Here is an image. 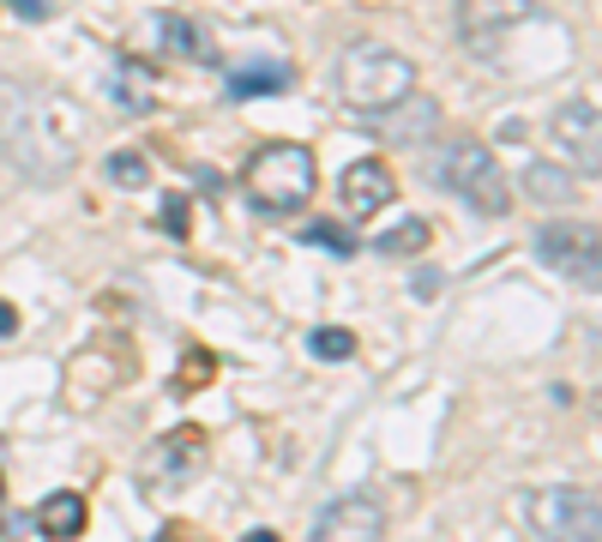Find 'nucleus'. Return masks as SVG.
Listing matches in <instances>:
<instances>
[{"instance_id":"nucleus-1","label":"nucleus","mask_w":602,"mask_h":542,"mask_svg":"<svg viewBox=\"0 0 602 542\" xmlns=\"http://www.w3.org/2000/svg\"><path fill=\"white\" fill-rule=\"evenodd\" d=\"M0 151L31 181H61L85 151V109L67 91L7 79L0 85Z\"/></svg>"},{"instance_id":"nucleus-2","label":"nucleus","mask_w":602,"mask_h":542,"mask_svg":"<svg viewBox=\"0 0 602 542\" xmlns=\"http://www.w3.org/2000/svg\"><path fill=\"white\" fill-rule=\"evenodd\" d=\"M332 85L356 115H386L404 97H416V61L386 42H349L332 67Z\"/></svg>"},{"instance_id":"nucleus-3","label":"nucleus","mask_w":602,"mask_h":542,"mask_svg":"<svg viewBox=\"0 0 602 542\" xmlns=\"http://www.w3.org/2000/svg\"><path fill=\"white\" fill-rule=\"evenodd\" d=\"M434 175L470 205V211H482V217L512 211V181H506L501 157H494L482 139H452L446 151L434 157Z\"/></svg>"},{"instance_id":"nucleus-4","label":"nucleus","mask_w":602,"mask_h":542,"mask_svg":"<svg viewBox=\"0 0 602 542\" xmlns=\"http://www.w3.org/2000/svg\"><path fill=\"white\" fill-rule=\"evenodd\" d=\"M314 151L307 145H266V151H254V164H247V194H254L266 211H302L307 199H314Z\"/></svg>"},{"instance_id":"nucleus-5","label":"nucleus","mask_w":602,"mask_h":542,"mask_svg":"<svg viewBox=\"0 0 602 542\" xmlns=\"http://www.w3.org/2000/svg\"><path fill=\"white\" fill-rule=\"evenodd\" d=\"M531 531L536 542H602V501L584 482H554L531 494Z\"/></svg>"},{"instance_id":"nucleus-6","label":"nucleus","mask_w":602,"mask_h":542,"mask_svg":"<svg viewBox=\"0 0 602 542\" xmlns=\"http://www.w3.org/2000/svg\"><path fill=\"white\" fill-rule=\"evenodd\" d=\"M536 259L554 266L561 277H572L579 289H596V277H602L596 224H549V229H536Z\"/></svg>"},{"instance_id":"nucleus-7","label":"nucleus","mask_w":602,"mask_h":542,"mask_svg":"<svg viewBox=\"0 0 602 542\" xmlns=\"http://www.w3.org/2000/svg\"><path fill=\"white\" fill-rule=\"evenodd\" d=\"M307 542H386V506L374 494H337L332 506H319Z\"/></svg>"},{"instance_id":"nucleus-8","label":"nucleus","mask_w":602,"mask_h":542,"mask_svg":"<svg viewBox=\"0 0 602 542\" xmlns=\"http://www.w3.org/2000/svg\"><path fill=\"white\" fill-rule=\"evenodd\" d=\"M531 19H536L531 0H458V31L470 49H501V37Z\"/></svg>"},{"instance_id":"nucleus-9","label":"nucleus","mask_w":602,"mask_h":542,"mask_svg":"<svg viewBox=\"0 0 602 542\" xmlns=\"http://www.w3.org/2000/svg\"><path fill=\"white\" fill-rule=\"evenodd\" d=\"M554 139L579 157L584 175H596V164H602V115H596V102L591 97H566L561 109H554Z\"/></svg>"},{"instance_id":"nucleus-10","label":"nucleus","mask_w":602,"mask_h":542,"mask_svg":"<svg viewBox=\"0 0 602 542\" xmlns=\"http://www.w3.org/2000/svg\"><path fill=\"white\" fill-rule=\"evenodd\" d=\"M337 194H344V211H349V217H374V211H386V205H392L398 181H392L386 157H362V164H349V169H344Z\"/></svg>"},{"instance_id":"nucleus-11","label":"nucleus","mask_w":602,"mask_h":542,"mask_svg":"<svg viewBox=\"0 0 602 542\" xmlns=\"http://www.w3.org/2000/svg\"><path fill=\"white\" fill-rule=\"evenodd\" d=\"M145 37H157L175 61H199V67L217 61V42L205 37V24H194L187 12H151V19H145Z\"/></svg>"},{"instance_id":"nucleus-12","label":"nucleus","mask_w":602,"mask_h":542,"mask_svg":"<svg viewBox=\"0 0 602 542\" xmlns=\"http://www.w3.org/2000/svg\"><path fill=\"white\" fill-rule=\"evenodd\" d=\"M199 459H205V441L194 428L169 434V441H157V452H151V482L157 489H175V482H187L199 471Z\"/></svg>"},{"instance_id":"nucleus-13","label":"nucleus","mask_w":602,"mask_h":542,"mask_svg":"<svg viewBox=\"0 0 602 542\" xmlns=\"http://www.w3.org/2000/svg\"><path fill=\"white\" fill-rule=\"evenodd\" d=\"M85 524H91V506H85V494H72V489H55L49 501L37 506V531L55 536V542H72Z\"/></svg>"},{"instance_id":"nucleus-14","label":"nucleus","mask_w":602,"mask_h":542,"mask_svg":"<svg viewBox=\"0 0 602 542\" xmlns=\"http://www.w3.org/2000/svg\"><path fill=\"white\" fill-rule=\"evenodd\" d=\"M289 85H296V67H289V61H247V67L229 72V97H235V102H247V97H277V91H289Z\"/></svg>"},{"instance_id":"nucleus-15","label":"nucleus","mask_w":602,"mask_h":542,"mask_svg":"<svg viewBox=\"0 0 602 542\" xmlns=\"http://www.w3.org/2000/svg\"><path fill=\"white\" fill-rule=\"evenodd\" d=\"M519 187H524L536 205H579V175L561 169V164H531Z\"/></svg>"},{"instance_id":"nucleus-16","label":"nucleus","mask_w":602,"mask_h":542,"mask_svg":"<svg viewBox=\"0 0 602 542\" xmlns=\"http://www.w3.org/2000/svg\"><path fill=\"white\" fill-rule=\"evenodd\" d=\"M379 121H386V134H392V139L416 145L422 134H434V127H440V102H428V97H404L398 109H386Z\"/></svg>"},{"instance_id":"nucleus-17","label":"nucleus","mask_w":602,"mask_h":542,"mask_svg":"<svg viewBox=\"0 0 602 542\" xmlns=\"http://www.w3.org/2000/svg\"><path fill=\"white\" fill-rule=\"evenodd\" d=\"M428 236H434V229L422 224V217H404V224L386 229L374 247H379V254H392V259H409V254H422V247H428Z\"/></svg>"},{"instance_id":"nucleus-18","label":"nucleus","mask_w":602,"mask_h":542,"mask_svg":"<svg viewBox=\"0 0 602 542\" xmlns=\"http://www.w3.org/2000/svg\"><path fill=\"white\" fill-rule=\"evenodd\" d=\"M115 102H121V109H151V72L121 61V67H115Z\"/></svg>"},{"instance_id":"nucleus-19","label":"nucleus","mask_w":602,"mask_h":542,"mask_svg":"<svg viewBox=\"0 0 602 542\" xmlns=\"http://www.w3.org/2000/svg\"><path fill=\"white\" fill-rule=\"evenodd\" d=\"M307 349H314L319 362H349V356H356V332H344V326H319V332H307Z\"/></svg>"},{"instance_id":"nucleus-20","label":"nucleus","mask_w":602,"mask_h":542,"mask_svg":"<svg viewBox=\"0 0 602 542\" xmlns=\"http://www.w3.org/2000/svg\"><path fill=\"white\" fill-rule=\"evenodd\" d=\"M115 187H151V164H145V151H115L109 164H102Z\"/></svg>"},{"instance_id":"nucleus-21","label":"nucleus","mask_w":602,"mask_h":542,"mask_svg":"<svg viewBox=\"0 0 602 542\" xmlns=\"http://www.w3.org/2000/svg\"><path fill=\"white\" fill-rule=\"evenodd\" d=\"M307 242H314V247H337V254H349V236H344L337 224H314V229H307Z\"/></svg>"},{"instance_id":"nucleus-22","label":"nucleus","mask_w":602,"mask_h":542,"mask_svg":"<svg viewBox=\"0 0 602 542\" xmlns=\"http://www.w3.org/2000/svg\"><path fill=\"white\" fill-rule=\"evenodd\" d=\"M0 7H12V12H19V19H49V12H55V0H0Z\"/></svg>"},{"instance_id":"nucleus-23","label":"nucleus","mask_w":602,"mask_h":542,"mask_svg":"<svg viewBox=\"0 0 602 542\" xmlns=\"http://www.w3.org/2000/svg\"><path fill=\"white\" fill-rule=\"evenodd\" d=\"M164 224H169V236H181V229H187V205H181V199L164 205Z\"/></svg>"},{"instance_id":"nucleus-24","label":"nucleus","mask_w":602,"mask_h":542,"mask_svg":"<svg viewBox=\"0 0 602 542\" xmlns=\"http://www.w3.org/2000/svg\"><path fill=\"white\" fill-rule=\"evenodd\" d=\"M12 332H19V307L0 302V338H12Z\"/></svg>"},{"instance_id":"nucleus-25","label":"nucleus","mask_w":602,"mask_h":542,"mask_svg":"<svg viewBox=\"0 0 602 542\" xmlns=\"http://www.w3.org/2000/svg\"><path fill=\"white\" fill-rule=\"evenodd\" d=\"M416 296H422V302L440 296V272H416Z\"/></svg>"},{"instance_id":"nucleus-26","label":"nucleus","mask_w":602,"mask_h":542,"mask_svg":"<svg viewBox=\"0 0 602 542\" xmlns=\"http://www.w3.org/2000/svg\"><path fill=\"white\" fill-rule=\"evenodd\" d=\"M247 542H277V536H272V531H254V536H247Z\"/></svg>"}]
</instances>
